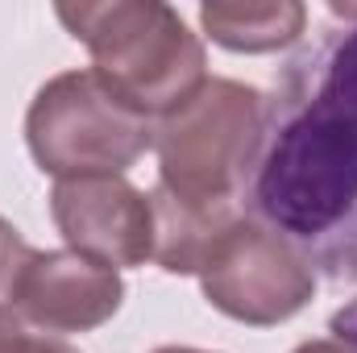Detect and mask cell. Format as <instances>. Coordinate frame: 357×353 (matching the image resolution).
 <instances>
[{
	"instance_id": "7",
	"label": "cell",
	"mask_w": 357,
	"mask_h": 353,
	"mask_svg": "<svg viewBox=\"0 0 357 353\" xmlns=\"http://www.w3.org/2000/svg\"><path fill=\"white\" fill-rule=\"evenodd\" d=\"M121 299L125 283L112 266L75 250H33L8 308L42 333H88L116 316Z\"/></svg>"
},
{
	"instance_id": "8",
	"label": "cell",
	"mask_w": 357,
	"mask_h": 353,
	"mask_svg": "<svg viewBox=\"0 0 357 353\" xmlns=\"http://www.w3.org/2000/svg\"><path fill=\"white\" fill-rule=\"evenodd\" d=\"M199 25L225 50L266 54V50H287L291 42H299L307 25V8L299 0H258V4L212 0V4H199Z\"/></svg>"
},
{
	"instance_id": "10",
	"label": "cell",
	"mask_w": 357,
	"mask_h": 353,
	"mask_svg": "<svg viewBox=\"0 0 357 353\" xmlns=\"http://www.w3.org/2000/svg\"><path fill=\"white\" fill-rule=\"evenodd\" d=\"M0 353H79L75 345H67L63 337L50 333H33L8 303L0 308Z\"/></svg>"
},
{
	"instance_id": "4",
	"label": "cell",
	"mask_w": 357,
	"mask_h": 353,
	"mask_svg": "<svg viewBox=\"0 0 357 353\" xmlns=\"http://www.w3.org/2000/svg\"><path fill=\"white\" fill-rule=\"evenodd\" d=\"M25 137L38 167L59 183L125 175L154 146L150 117L129 108L96 71L54 75L29 104Z\"/></svg>"
},
{
	"instance_id": "1",
	"label": "cell",
	"mask_w": 357,
	"mask_h": 353,
	"mask_svg": "<svg viewBox=\"0 0 357 353\" xmlns=\"http://www.w3.org/2000/svg\"><path fill=\"white\" fill-rule=\"evenodd\" d=\"M333 50L316 63L312 91L287 112L258 167V208L291 237H324L357 208V8Z\"/></svg>"
},
{
	"instance_id": "5",
	"label": "cell",
	"mask_w": 357,
	"mask_h": 353,
	"mask_svg": "<svg viewBox=\"0 0 357 353\" xmlns=\"http://www.w3.org/2000/svg\"><path fill=\"white\" fill-rule=\"evenodd\" d=\"M199 287L216 312L270 329L307 308L316 295V274L282 233L258 220H233L199 266Z\"/></svg>"
},
{
	"instance_id": "14",
	"label": "cell",
	"mask_w": 357,
	"mask_h": 353,
	"mask_svg": "<svg viewBox=\"0 0 357 353\" xmlns=\"http://www.w3.org/2000/svg\"><path fill=\"white\" fill-rule=\"evenodd\" d=\"M154 353H208V350H191V345H167V350H154Z\"/></svg>"
},
{
	"instance_id": "2",
	"label": "cell",
	"mask_w": 357,
	"mask_h": 353,
	"mask_svg": "<svg viewBox=\"0 0 357 353\" xmlns=\"http://www.w3.org/2000/svg\"><path fill=\"white\" fill-rule=\"evenodd\" d=\"M54 13L91 50V71L142 117H171L208 84L199 38L162 0L59 4Z\"/></svg>"
},
{
	"instance_id": "11",
	"label": "cell",
	"mask_w": 357,
	"mask_h": 353,
	"mask_svg": "<svg viewBox=\"0 0 357 353\" xmlns=\"http://www.w3.org/2000/svg\"><path fill=\"white\" fill-rule=\"evenodd\" d=\"M29 258H33V250L21 241V233H17L8 220H0V308L13 303L17 278H21V270H25Z\"/></svg>"
},
{
	"instance_id": "13",
	"label": "cell",
	"mask_w": 357,
	"mask_h": 353,
	"mask_svg": "<svg viewBox=\"0 0 357 353\" xmlns=\"http://www.w3.org/2000/svg\"><path fill=\"white\" fill-rule=\"evenodd\" d=\"M295 353H357V350L345 345V341H307V345H299Z\"/></svg>"
},
{
	"instance_id": "9",
	"label": "cell",
	"mask_w": 357,
	"mask_h": 353,
	"mask_svg": "<svg viewBox=\"0 0 357 353\" xmlns=\"http://www.w3.org/2000/svg\"><path fill=\"white\" fill-rule=\"evenodd\" d=\"M150 208H154V258L171 274H199L212 241L237 220L229 204L216 208L183 204L162 187L150 195Z\"/></svg>"
},
{
	"instance_id": "6",
	"label": "cell",
	"mask_w": 357,
	"mask_h": 353,
	"mask_svg": "<svg viewBox=\"0 0 357 353\" xmlns=\"http://www.w3.org/2000/svg\"><path fill=\"white\" fill-rule=\"evenodd\" d=\"M50 212L67 246L104 266H142L154 258V208L121 175L63 179L50 195Z\"/></svg>"
},
{
	"instance_id": "12",
	"label": "cell",
	"mask_w": 357,
	"mask_h": 353,
	"mask_svg": "<svg viewBox=\"0 0 357 353\" xmlns=\"http://www.w3.org/2000/svg\"><path fill=\"white\" fill-rule=\"evenodd\" d=\"M333 333H337L345 345H354V350H357V299L345 308V312H337V316H333Z\"/></svg>"
},
{
	"instance_id": "3",
	"label": "cell",
	"mask_w": 357,
	"mask_h": 353,
	"mask_svg": "<svg viewBox=\"0 0 357 353\" xmlns=\"http://www.w3.org/2000/svg\"><path fill=\"white\" fill-rule=\"evenodd\" d=\"M266 133L262 96L237 80H208L154 129L162 191L183 204H229L258 163Z\"/></svg>"
}]
</instances>
